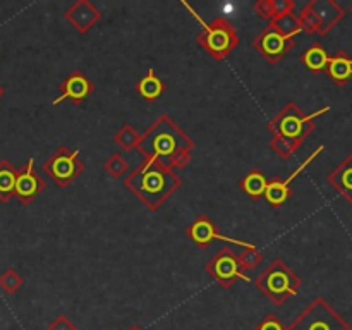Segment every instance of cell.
Here are the masks:
<instances>
[{"label":"cell","instance_id":"obj_1","mask_svg":"<svg viewBox=\"0 0 352 330\" xmlns=\"http://www.w3.org/2000/svg\"><path fill=\"white\" fill-rule=\"evenodd\" d=\"M136 148L146 160L158 162L167 168L184 167L191 160L192 141L164 116L138 140Z\"/></svg>","mask_w":352,"mask_h":330},{"label":"cell","instance_id":"obj_2","mask_svg":"<svg viewBox=\"0 0 352 330\" xmlns=\"http://www.w3.org/2000/svg\"><path fill=\"white\" fill-rule=\"evenodd\" d=\"M126 184L151 210H157L181 186V179L158 162L146 160L126 179Z\"/></svg>","mask_w":352,"mask_h":330},{"label":"cell","instance_id":"obj_3","mask_svg":"<svg viewBox=\"0 0 352 330\" xmlns=\"http://www.w3.org/2000/svg\"><path fill=\"white\" fill-rule=\"evenodd\" d=\"M327 109L318 110L313 116H302L301 110L294 105V103H289L287 107L282 109V112L275 117L270 122V131L275 134L274 140H272V148L277 151L280 157H291L292 151L298 148V144L301 143V140L305 138V134L308 133L309 122H311L315 117H318L320 113L327 112Z\"/></svg>","mask_w":352,"mask_h":330},{"label":"cell","instance_id":"obj_4","mask_svg":"<svg viewBox=\"0 0 352 330\" xmlns=\"http://www.w3.org/2000/svg\"><path fill=\"white\" fill-rule=\"evenodd\" d=\"M182 6L188 7L189 12H191L192 16H195V19L203 26V33L199 34L198 40L199 43H201V47L205 48L212 57H215L217 60H222L230 50H234V48L237 47L239 36H237L236 30H234V26L229 21L223 19V17H219V19L213 21L212 24H206L205 21H203V17L199 16L186 0H182Z\"/></svg>","mask_w":352,"mask_h":330},{"label":"cell","instance_id":"obj_5","mask_svg":"<svg viewBox=\"0 0 352 330\" xmlns=\"http://www.w3.org/2000/svg\"><path fill=\"white\" fill-rule=\"evenodd\" d=\"M256 285L275 302L282 305L289 296L298 294L301 280L296 277L294 272L282 263V260H275L260 277L256 278Z\"/></svg>","mask_w":352,"mask_h":330},{"label":"cell","instance_id":"obj_6","mask_svg":"<svg viewBox=\"0 0 352 330\" xmlns=\"http://www.w3.org/2000/svg\"><path fill=\"white\" fill-rule=\"evenodd\" d=\"M285 330H352V327L323 299H315Z\"/></svg>","mask_w":352,"mask_h":330},{"label":"cell","instance_id":"obj_7","mask_svg":"<svg viewBox=\"0 0 352 330\" xmlns=\"http://www.w3.org/2000/svg\"><path fill=\"white\" fill-rule=\"evenodd\" d=\"M79 150L69 153L67 148H58L45 164V172L57 182L58 186L65 188L71 184L76 177L82 172V164L78 162Z\"/></svg>","mask_w":352,"mask_h":330},{"label":"cell","instance_id":"obj_8","mask_svg":"<svg viewBox=\"0 0 352 330\" xmlns=\"http://www.w3.org/2000/svg\"><path fill=\"white\" fill-rule=\"evenodd\" d=\"M206 272L215 278L217 282L229 287L236 280H246L251 282L248 275H244L243 268H241L239 256L230 250H222L208 265H206Z\"/></svg>","mask_w":352,"mask_h":330},{"label":"cell","instance_id":"obj_9","mask_svg":"<svg viewBox=\"0 0 352 330\" xmlns=\"http://www.w3.org/2000/svg\"><path fill=\"white\" fill-rule=\"evenodd\" d=\"M296 34H282L280 31L275 30L274 26H268L260 36L254 40V48L263 55L267 60L277 62L278 58L284 57L291 47L294 45Z\"/></svg>","mask_w":352,"mask_h":330},{"label":"cell","instance_id":"obj_10","mask_svg":"<svg viewBox=\"0 0 352 330\" xmlns=\"http://www.w3.org/2000/svg\"><path fill=\"white\" fill-rule=\"evenodd\" d=\"M34 160L30 158L24 168L17 170L16 188H14V196L21 203H31L41 191L45 189V181L33 172Z\"/></svg>","mask_w":352,"mask_h":330},{"label":"cell","instance_id":"obj_11","mask_svg":"<svg viewBox=\"0 0 352 330\" xmlns=\"http://www.w3.org/2000/svg\"><path fill=\"white\" fill-rule=\"evenodd\" d=\"M188 236L191 237L196 244H201V246L210 244L213 239H220V241H226V243L236 244V246H243L246 248V250H250V248H256L251 243H244V241L232 239V237L229 236H222V234L215 229V226H213L206 217H201V219H198L191 227H189Z\"/></svg>","mask_w":352,"mask_h":330},{"label":"cell","instance_id":"obj_12","mask_svg":"<svg viewBox=\"0 0 352 330\" xmlns=\"http://www.w3.org/2000/svg\"><path fill=\"white\" fill-rule=\"evenodd\" d=\"M60 96L54 100V105L60 103L62 100L69 98L74 103H81L88 98L89 93L93 91V85L89 82V79L86 78L81 72H74V74L69 76L64 82L60 85Z\"/></svg>","mask_w":352,"mask_h":330},{"label":"cell","instance_id":"obj_13","mask_svg":"<svg viewBox=\"0 0 352 330\" xmlns=\"http://www.w3.org/2000/svg\"><path fill=\"white\" fill-rule=\"evenodd\" d=\"M65 17L74 24L76 30L81 31V33H86L100 19V12L89 2L79 0V2H74L69 7V10L65 12Z\"/></svg>","mask_w":352,"mask_h":330},{"label":"cell","instance_id":"obj_14","mask_svg":"<svg viewBox=\"0 0 352 330\" xmlns=\"http://www.w3.org/2000/svg\"><path fill=\"white\" fill-rule=\"evenodd\" d=\"M323 150V146H320L318 150L315 151V153L311 155V157L308 158V160L305 162V164L301 165V167L298 168V170L294 172V174L291 175V177H287L285 179V181H274V182H268L267 184V189H265V196H267V199L268 201L272 203V205L274 206H280L282 203L285 201V199L289 198V184H291L292 181H294L296 177H298L299 174H301L302 170H305L306 167H308L309 164H311L313 160H315V157L316 155H320V151Z\"/></svg>","mask_w":352,"mask_h":330},{"label":"cell","instance_id":"obj_15","mask_svg":"<svg viewBox=\"0 0 352 330\" xmlns=\"http://www.w3.org/2000/svg\"><path fill=\"white\" fill-rule=\"evenodd\" d=\"M17 170L9 160H0V201L7 203L14 196Z\"/></svg>","mask_w":352,"mask_h":330},{"label":"cell","instance_id":"obj_16","mask_svg":"<svg viewBox=\"0 0 352 330\" xmlns=\"http://www.w3.org/2000/svg\"><path fill=\"white\" fill-rule=\"evenodd\" d=\"M138 91H140L146 100H155L164 93V82L155 76L153 69H150L148 74L138 82Z\"/></svg>","mask_w":352,"mask_h":330},{"label":"cell","instance_id":"obj_17","mask_svg":"<svg viewBox=\"0 0 352 330\" xmlns=\"http://www.w3.org/2000/svg\"><path fill=\"white\" fill-rule=\"evenodd\" d=\"M267 184L268 182H267V179H265V175L258 170L251 172V174L246 175V179L241 182L243 189L251 196V198H260L261 195H265Z\"/></svg>","mask_w":352,"mask_h":330},{"label":"cell","instance_id":"obj_18","mask_svg":"<svg viewBox=\"0 0 352 330\" xmlns=\"http://www.w3.org/2000/svg\"><path fill=\"white\" fill-rule=\"evenodd\" d=\"M270 26H274L275 30L280 31L282 34H298L301 33V24L299 19L294 14H284V16H278L275 19H272Z\"/></svg>","mask_w":352,"mask_h":330},{"label":"cell","instance_id":"obj_19","mask_svg":"<svg viewBox=\"0 0 352 330\" xmlns=\"http://www.w3.org/2000/svg\"><path fill=\"white\" fill-rule=\"evenodd\" d=\"M329 71L333 79L339 82H344L352 76V62L346 57H333L329 58Z\"/></svg>","mask_w":352,"mask_h":330},{"label":"cell","instance_id":"obj_20","mask_svg":"<svg viewBox=\"0 0 352 330\" xmlns=\"http://www.w3.org/2000/svg\"><path fill=\"white\" fill-rule=\"evenodd\" d=\"M329 58L330 57L327 55V52L323 50V48L313 47L305 54V64L308 65L311 71H322V69H325L327 64H329Z\"/></svg>","mask_w":352,"mask_h":330},{"label":"cell","instance_id":"obj_21","mask_svg":"<svg viewBox=\"0 0 352 330\" xmlns=\"http://www.w3.org/2000/svg\"><path fill=\"white\" fill-rule=\"evenodd\" d=\"M23 285V278L17 274L16 270H6L2 275H0V289H2L6 294H14L17 289Z\"/></svg>","mask_w":352,"mask_h":330},{"label":"cell","instance_id":"obj_22","mask_svg":"<svg viewBox=\"0 0 352 330\" xmlns=\"http://www.w3.org/2000/svg\"><path fill=\"white\" fill-rule=\"evenodd\" d=\"M116 141L124 148V150H131L138 144V134L131 129V126H124L120 133L116 136Z\"/></svg>","mask_w":352,"mask_h":330},{"label":"cell","instance_id":"obj_23","mask_svg":"<svg viewBox=\"0 0 352 330\" xmlns=\"http://www.w3.org/2000/svg\"><path fill=\"white\" fill-rule=\"evenodd\" d=\"M261 260H263V256H261V253H258L256 248H250V250H246L239 256L241 268H250V270L251 268L258 267Z\"/></svg>","mask_w":352,"mask_h":330},{"label":"cell","instance_id":"obj_24","mask_svg":"<svg viewBox=\"0 0 352 330\" xmlns=\"http://www.w3.org/2000/svg\"><path fill=\"white\" fill-rule=\"evenodd\" d=\"M105 168L110 175L119 177V175L127 168V162L124 160L120 155H113V157H110L109 162H105Z\"/></svg>","mask_w":352,"mask_h":330},{"label":"cell","instance_id":"obj_25","mask_svg":"<svg viewBox=\"0 0 352 330\" xmlns=\"http://www.w3.org/2000/svg\"><path fill=\"white\" fill-rule=\"evenodd\" d=\"M294 2L291 0H274L272 2V12H274V19L278 16H284V14H291Z\"/></svg>","mask_w":352,"mask_h":330},{"label":"cell","instance_id":"obj_26","mask_svg":"<svg viewBox=\"0 0 352 330\" xmlns=\"http://www.w3.org/2000/svg\"><path fill=\"white\" fill-rule=\"evenodd\" d=\"M254 330H285V327L282 325V322L277 318V316L268 315L267 318H265Z\"/></svg>","mask_w":352,"mask_h":330},{"label":"cell","instance_id":"obj_27","mask_svg":"<svg viewBox=\"0 0 352 330\" xmlns=\"http://www.w3.org/2000/svg\"><path fill=\"white\" fill-rule=\"evenodd\" d=\"M48 330H78V329H76V325L67 318V316H58V318L48 327Z\"/></svg>","mask_w":352,"mask_h":330},{"label":"cell","instance_id":"obj_28","mask_svg":"<svg viewBox=\"0 0 352 330\" xmlns=\"http://www.w3.org/2000/svg\"><path fill=\"white\" fill-rule=\"evenodd\" d=\"M254 10L260 14L265 19H274V12H272V2L270 0H265V2L254 3Z\"/></svg>","mask_w":352,"mask_h":330},{"label":"cell","instance_id":"obj_29","mask_svg":"<svg viewBox=\"0 0 352 330\" xmlns=\"http://www.w3.org/2000/svg\"><path fill=\"white\" fill-rule=\"evenodd\" d=\"M3 95V88H2V86H0V96H2Z\"/></svg>","mask_w":352,"mask_h":330},{"label":"cell","instance_id":"obj_30","mask_svg":"<svg viewBox=\"0 0 352 330\" xmlns=\"http://www.w3.org/2000/svg\"><path fill=\"white\" fill-rule=\"evenodd\" d=\"M131 330H140V329H131Z\"/></svg>","mask_w":352,"mask_h":330}]
</instances>
